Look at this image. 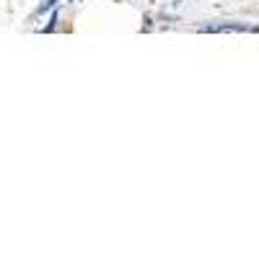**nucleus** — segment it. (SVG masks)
<instances>
[{
  "instance_id": "1",
  "label": "nucleus",
  "mask_w": 259,
  "mask_h": 259,
  "mask_svg": "<svg viewBox=\"0 0 259 259\" xmlns=\"http://www.w3.org/2000/svg\"><path fill=\"white\" fill-rule=\"evenodd\" d=\"M202 31H246L249 26H236V24H221V26H200Z\"/></svg>"
},
{
  "instance_id": "2",
  "label": "nucleus",
  "mask_w": 259,
  "mask_h": 259,
  "mask_svg": "<svg viewBox=\"0 0 259 259\" xmlns=\"http://www.w3.org/2000/svg\"><path fill=\"white\" fill-rule=\"evenodd\" d=\"M55 3H57V0H45V3L39 6V11H36V13H45V11H50V8H52Z\"/></svg>"
}]
</instances>
